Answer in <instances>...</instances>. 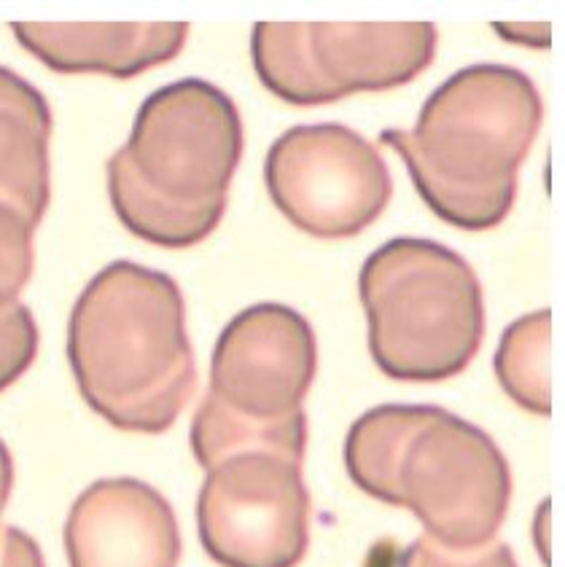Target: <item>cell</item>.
I'll return each mask as SVG.
<instances>
[{
  "label": "cell",
  "mask_w": 565,
  "mask_h": 567,
  "mask_svg": "<svg viewBox=\"0 0 565 567\" xmlns=\"http://www.w3.org/2000/svg\"><path fill=\"white\" fill-rule=\"evenodd\" d=\"M345 471L361 493L418 516L425 538L469 551L495 540L512 468L474 422L431 403H382L350 425Z\"/></svg>",
  "instance_id": "obj_2"
},
{
  "label": "cell",
  "mask_w": 565,
  "mask_h": 567,
  "mask_svg": "<svg viewBox=\"0 0 565 567\" xmlns=\"http://www.w3.org/2000/svg\"><path fill=\"white\" fill-rule=\"evenodd\" d=\"M35 226L0 202V312L17 305L35 272Z\"/></svg>",
  "instance_id": "obj_15"
},
{
  "label": "cell",
  "mask_w": 565,
  "mask_h": 567,
  "mask_svg": "<svg viewBox=\"0 0 565 567\" xmlns=\"http://www.w3.org/2000/svg\"><path fill=\"white\" fill-rule=\"evenodd\" d=\"M71 567H178L181 530L165 495L141 478H100L71 506Z\"/></svg>",
  "instance_id": "obj_10"
},
{
  "label": "cell",
  "mask_w": 565,
  "mask_h": 567,
  "mask_svg": "<svg viewBox=\"0 0 565 567\" xmlns=\"http://www.w3.org/2000/svg\"><path fill=\"white\" fill-rule=\"evenodd\" d=\"M188 444H192L194 460L199 468L207 471L232 452L250 450V446H264V450L282 452L297 460H305L307 446V417L305 412L282 422H248L226 409L210 395H203L197 412H194L192 431H188Z\"/></svg>",
  "instance_id": "obj_13"
},
{
  "label": "cell",
  "mask_w": 565,
  "mask_h": 567,
  "mask_svg": "<svg viewBox=\"0 0 565 567\" xmlns=\"http://www.w3.org/2000/svg\"><path fill=\"white\" fill-rule=\"evenodd\" d=\"M369 355L396 382H444L463 374L485 337L480 277L442 243L396 237L358 272Z\"/></svg>",
  "instance_id": "obj_5"
},
{
  "label": "cell",
  "mask_w": 565,
  "mask_h": 567,
  "mask_svg": "<svg viewBox=\"0 0 565 567\" xmlns=\"http://www.w3.org/2000/svg\"><path fill=\"white\" fill-rule=\"evenodd\" d=\"M68 363L81 399L111 427L170 431L197 388L178 282L135 261L100 269L68 320Z\"/></svg>",
  "instance_id": "obj_1"
},
{
  "label": "cell",
  "mask_w": 565,
  "mask_h": 567,
  "mask_svg": "<svg viewBox=\"0 0 565 567\" xmlns=\"http://www.w3.org/2000/svg\"><path fill=\"white\" fill-rule=\"evenodd\" d=\"M399 567H520L504 540H490L480 549L455 551L420 535L401 554Z\"/></svg>",
  "instance_id": "obj_17"
},
{
  "label": "cell",
  "mask_w": 565,
  "mask_h": 567,
  "mask_svg": "<svg viewBox=\"0 0 565 567\" xmlns=\"http://www.w3.org/2000/svg\"><path fill=\"white\" fill-rule=\"evenodd\" d=\"M11 493H14V457H11L9 446L0 439V516L9 506Z\"/></svg>",
  "instance_id": "obj_19"
},
{
  "label": "cell",
  "mask_w": 565,
  "mask_h": 567,
  "mask_svg": "<svg viewBox=\"0 0 565 567\" xmlns=\"http://www.w3.org/2000/svg\"><path fill=\"white\" fill-rule=\"evenodd\" d=\"M549 352L552 312L538 310L508 326L493 361L495 377L508 399L538 417L552 414Z\"/></svg>",
  "instance_id": "obj_14"
},
{
  "label": "cell",
  "mask_w": 565,
  "mask_h": 567,
  "mask_svg": "<svg viewBox=\"0 0 565 567\" xmlns=\"http://www.w3.org/2000/svg\"><path fill=\"white\" fill-rule=\"evenodd\" d=\"M269 199L316 239L367 231L393 197V178L374 143L345 124H301L282 132L264 162Z\"/></svg>",
  "instance_id": "obj_8"
},
{
  "label": "cell",
  "mask_w": 565,
  "mask_h": 567,
  "mask_svg": "<svg viewBox=\"0 0 565 567\" xmlns=\"http://www.w3.org/2000/svg\"><path fill=\"white\" fill-rule=\"evenodd\" d=\"M316 371L318 342L305 315L264 301L226 323L213 348L207 395L248 422H282L305 412Z\"/></svg>",
  "instance_id": "obj_9"
},
{
  "label": "cell",
  "mask_w": 565,
  "mask_h": 567,
  "mask_svg": "<svg viewBox=\"0 0 565 567\" xmlns=\"http://www.w3.org/2000/svg\"><path fill=\"white\" fill-rule=\"evenodd\" d=\"M0 567H47L41 546L14 525H0Z\"/></svg>",
  "instance_id": "obj_18"
},
{
  "label": "cell",
  "mask_w": 565,
  "mask_h": 567,
  "mask_svg": "<svg viewBox=\"0 0 565 567\" xmlns=\"http://www.w3.org/2000/svg\"><path fill=\"white\" fill-rule=\"evenodd\" d=\"M38 355V326L30 307L17 305L0 312V393L28 374Z\"/></svg>",
  "instance_id": "obj_16"
},
{
  "label": "cell",
  "mask_w": 565,
  "mask_h": 567,
  "mask_svg": "<svg viewBox=\"0 0 565 567\" xmlns=\"http://www.w3.org/2000/svg\"><path fill=\"white\" fill-rule=\"evenodd\" d=\"M240 159L235 100L203 79H181L143 100L130 141L105 165L111 207L143 243L194 248L222 224Z\"/></svg>",
  "instance_id": "obj_4"
},
{
  "label": "cell",
  "mask_w": 565,
  "mask_h": 567,
  "mask_svg": "<svg viewBox=\"0 0 565 567\" xmlns=\"http://www.w3.org/2000/svg\"><path fill=\"white\" fill-rule=\"evenodd\" d=\"M11 33L49 71L103 73L130 81L173 62L186 47V22H14Z\"/></svg>",
  "instance_id": "obj_11"
},
{
  "label": "cell",
  "mask_w": 565,
  "mask_h": 567,
  "mask_svg": "<svg viewBox=\"0 0 565 567\" xmlns=\"http://www.w3.org/2000/svg\"><path fill=\"white\" fill-rule=\"evenodd\" d=\"M542 122V94L523 71L471 65L431 92L412 130H386L380 143L407 162L433 216L463 231H490L512 213Z\"/></svg>",
  "instance_id": "obj_3"
},
{
  "label": "cell",
  "mask_w": 565,
  "mask_h": 567,
  "mask_svg": "<svg viewBox=\"0 0 565 567\" xmlns=\"http://www.w3.org/2000/svg\"><path fill=\"white\" fill-rule=\"evenodd\" d=\"M310 516L301 460L264 446L210 465L197 495L199 544L222 567H297Z\"/></svg>",
  "instance_id": "obj_7"
},
{
  "label": "cell",
  "mask_w": 565,
  "mask_h": 567,
  "mask_svg": "<svg viewBox=\"0 0 565 567\" xmlns=\"http://www.w3.org/2000/svg\"><path fill=\"white\" fill-rule=\"evenodd\" d=\"M431 22H256L254 71L286 105H331L358 92H391L433 62Z\"/></svg>",
  "instance_id": "obj_6"
},
{
  "label": "cell",
  "mask_w": 565,
  "mask_h": 567,
  "mask_svg": "<svg viewBox=\"0 0 565 567\" xmlns=\"http://www.w3.org/2000/svg\"><path fill=\"white\" fill-rule=\"evenodd\" d=\"M52 109L22 75L0 65V202L38 226L52 199Z\"/></svg>",
  "instance_id": "obj_12"
}]
</instances>
